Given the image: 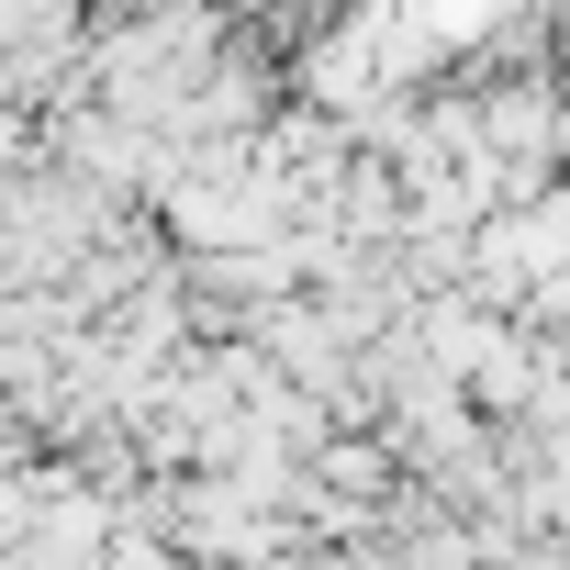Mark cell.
<instances>
[{
	"label": "cell",
	"instance_id": "6da1fadb",
	"mask_svg": "<svg viewBox=\"0 0 570 570\" xmlns=\"http://www.w3.org/2000/svg\"><path fill=\"white\" fill-rule=\"evenodd\" d=\"M90 12H146V0H90Z\"/></svg>",
	"mask_w": 570,
	"mask_h": 570
}]
</instances>
